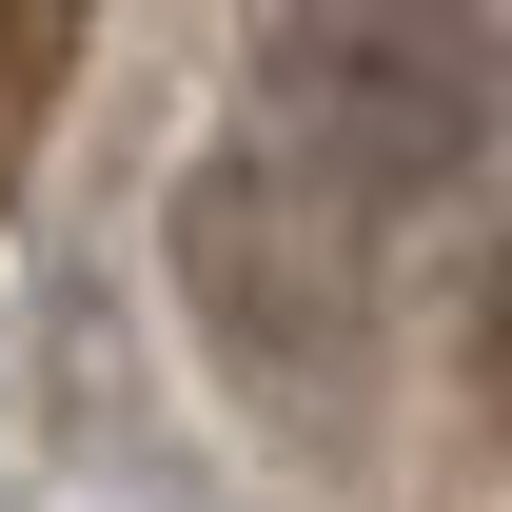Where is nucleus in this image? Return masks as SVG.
Returning a JSON list of instances; mask_svg holds the SVG:
<instances>
[{
  "label": "nucleus",
  "mask_w": 512,
  "mask_h": 512,
  "mask_svg": "<svg viewBox=\"0 0 512 512\" xmlns=\"http://www.w3.org/2000/svg\"><path fill=\"white\" fill-rule=\"evenodd\" d=\"M493 375H512V296H493Z\"/></svg>",
  "instance_id": "obj_1"
}]
</instances>
